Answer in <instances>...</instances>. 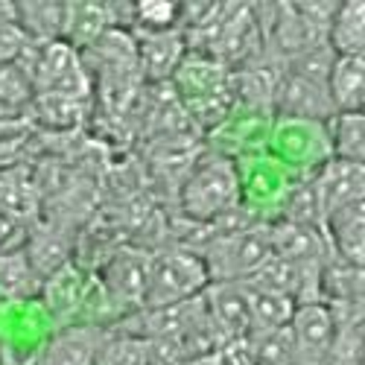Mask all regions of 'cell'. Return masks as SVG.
Here are the masks:
<instances>
[{
    "mask_svg": "<svg viewBox=\"0 0 365 365\" xmlns=\"http://www.w3.org/2000/svg\"><path fill=\"white\" fill-rule=\"evenodd\" d=\"M327 100L336 114H356L365 103V56L333 58L324 79Z\"/></svg>",
    "mask_w": 365,
    "mask_h": 365,
    "instance_id": "ba28073f",
    "label": "cell"
},
{
    "mask_svg": "<svg viewBox=\"0 0 365 365\" xmlns=\"http://www.w3.org/2000/svg\"><path fill=\"white\" fill-rule=\"evenodd\" d=\"M287 327L295 351V365H330L339 339L336 310L327 307L324 301L298 304Z\"/></svg>",
    "mask_w": 365,
    "mask_h": 365,
    "instance_id": "277c9868",
    "label": "cell"
},
{
    "mask_svg": "<svg viewBox=\"0 0 365 365\" xmlns=\"http://www.w3.org/2000/svg\"><path fill=\"white\" fill-rule=\"evenodd\" d=\"M327 143L333 152V161L359 164L365 161V117L356 114H333L327 120Z\"/></svg>",
    "mask_w": 365,
    "mask_h": 365,
    "instance_id": "5bb4252c",
    "label": "cell"
},
{
    "mask_svg": "<svg viewBox=\"0 0 365 365\" xmlns=\"http://www.w3.org/2000/svg\"><path fill=\"white\" fill-rule=\"evenodd\" d=\"M44 278L29 260L24 246H4L0 249V298L6 301H26L44 289Z\"/></svg>",
    "mask_w": 365,
    "mask_h": 365,
    "instance_id": "30bf717a",
    "label": "cell"
},
{
    "mask_svg": "<svg viewBox=\"0 0 365 365\" xmlns=\"http://www.w3.org/2000/svg\"><path fill=\"white\" fill-rule=\"evenodd\" d=\"M9 237H12V222L6 217H0V249L9 246Z\"/></svg>",
    "mask_w": 365,
    "mask_h": 365,
    "instance_id": "e0dca14e",
    "label": "cell"
},
{
    "mask_svg": "<svg viewBox=\"0 0 365 365\" xmlns=\"http://www.w3.org/2000/svg\"><path fill=\"white\" fill-rule=\"evenodd\" d=\"M240 202V175L231 161L225 158H207L196 164L187 175L185 190H181V205L185 214L196 222H214L228 217Z\"/></svg>",
    "mask_w": 365,
    "mask_h": 365,
    "instance_id": "3957f363",
    "label": "cell"
},
{
    "mask_svg": "<svg viewBox=\"0 0 365 365\" xmlns=\"http://www.w3.org/2000/svg\"><path fill=\"white\" fill-rule=\"evenodd\" d=\"M272 255L269 249V228L266 225H242L214 240L199 252L210 284H246L260 263Z\"/></svg>",
    "mask_w": 365,
    "mask_h": 365,
    "instance_id": "7a4b0ae2",
    "label": "cell"
},
{
    "mask_svg": "<svg viewBox=\"0 0 365 365\" xmlns=\"http://www.w3.org/2000/svg\"><path fill=\"white\" fill-rule=\"evenodd\" d=\"M106 330L100 324H65L47 342L41 365H97Z\"/></svg>",
    "mask_w": 365,
    "mask_h": 365,
    "instance_id": "52a82bcc",
    "label": "cell"
},
{
    "mask_svg": "<svg viewBox=\"0 0 365 365\" xmlns=\"http://www.w3.org/2000/svg\"><path fill=\"white\" fill-rule=\"evenodd\" d=\"M149 255L146 252H117L103 269V295L120 310H140L146 289Z\"/></svg>",
    "mask_w": 365,
    "mask_h": 365,
    "instance_id": "5b68a950",
    "label": "cell"
},
{
    "mask_svg": "<svg viewBox=\"0 0 365 365\" xmlns=\"http://www.w3.org/2000/svg\"><path fill=\"white\" fill-rule=\"evenodd\" d=\"M313 187H316V196L322 202V214H327V210L339 207L345 202H356V199H362V167L330 158L316 173Z\"/></svg>",
    "mask_w": 365,
    "mask_h": 365,
    "instance_id": "7c38bea8",
    "label": "cell"
},
{
    "mask_svg": "<svg viewBox=\"0 0 365 365\" xmlns=\"http://www.w3.org/2000/svg\"><path fill=\"white\" fill-rule=\"evenodd\" d=\"M181 4H135L132 6V21L143 29V33H170L181 21Z\"/></svg>",
    "mask_w": 365,
    "mask_h": 365,
    "instance_id": "2e32d148",
    "label": "cell"
},
{
    "mask_svg": "<svg viewBox=\"0 0 365 365\" xmlns=\"http://www.w3.org/2000/svg\"><path fill=\"white\" fill-rule=\"evenodd\" d=\"M33 82L18 62L0 65V120H15L33 103Z\"/></svg>",
    "mask_w": 365,
    "mask_h": 365,
    "instance_id": "9a60e30c",
    "label": "cell"
},
{
    "mask_svg": "<svg viewBox=\"0 0 365 365\" xmlns=\"http://www.w3.org/2000/svg\"><path fill=\"white\" fill-rule=\"evenodd\" d=\"M324 47L333 58L362 56L365 53V4L362 0H345L336 4L324 26Z\"/></svg>",
    "mask_w": 365,
    "mask_h": 365,
    "instance_id": "9c48e42d",
    "label": "cell"
},
{
    "mask_svg": "<svg viewBox=\"0 0 365 365\" xmlns=\"http://www.w3.org/2000/svg\"><path fill=\"white\" fill-rule=\"evenodd\" d=\"M322 234L333 257H339L351 266L362 269V255H365V210L362 199L345 202L333 207L322 220Z\"/></svg>",
    "mask_w": 365,
    "mask_h": 365,
    "instance_id": "8992f818",
    "label": "cell"
},
{
    "mask_svg": "<svg viewBox=\"0 0 365 365\" xmlns=\"http://www.w3.org/2000/svg\"><path fill=\"white\" fill-rule=\"evenodd\" d=\"M242 345V365H295V351L289 339V327L255 330Z\"/></svg>",
    "mask_w": 365,
    "mask_h": 365,
    "instance_id": "4fadbf2b",
    "label": "cell"
},
{
    "mask_svg": "<svg viewBox=\"0 0 365 365\" xmlns=\"http://www.w3.org/2000/svg\"><path fill=\"white\" fill-rule=\"evenodd\" d=\"M210 287L207 269L193 249H167L161 255H149L146 289L140 310H167L175 304H187L202 298Z\"/></svg>",
    "mask_w": 365,
    "mask_h": 365,
    "instance_id": "6da1fadb",
    "label": "cell"
},
{
    "mask_svg": "<svg viewBox=\"0 0 365 365\" xmlns=\"http://www.w3.org/2000/svg\"><path fill=\"white\" fill-rule=\"evenodd\" d=\"M138 68L149 79H164L178 71L181 56H185V36L178 29L170 33H143L135 41Z\"/></svg>",
    "mask_w": 365,
    "mask_h": 365,
    "instance_id": "8fae6325",
    "label": "cell"
}]
</instances>
